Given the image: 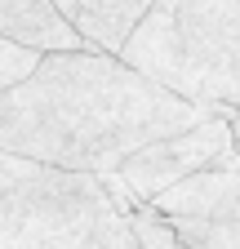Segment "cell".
<instances>
[{
    "instance_id": "1",
    "label": "cell",
    "mask_w": 240,
    "mask_h": 249,
    "mask_svg": "<svg viewBox=\"0 0 240 249\" xmlns=\"http://www.w3.org/2000/svg\"><path fill=\"white\" fill-rule=\"evenodd\" d=\"M218 111L165 89L107 49H53L0 93V147L85 174H116L129 156Z\"/></svg>"
},
{
    "instance_id": "2",
    "label": "cell",
    "mask_w": 240,
    "mask_h": 249,
    "mask_svg": "<svg viewBox=\"0 0 240 249\" xmlns=\"http://www.w3.org/2000/svg\"><path fill=\"white\" fill-rule=\"evenodd\" d=\"M120 58L205 107H240V0H152Z\"/></svg>"
},
{
    "instance_id": "3",
    "label": "cell",
    "mask_w": 240,
    "mask_h": 249,
    "mask_svg": "<svg viewBox=\"0 0 240 249\" xmlns=\"http://www.w3.org/2000/svg\"><path fill=\"white\" fill-rule=\"evenodd\" d=\"M120 200L107 174L0 147V249H103Z\"/></svg>"
},
{
    "instance_id": "4",
    "label": "cell",
    "mask_w": 240,
    "mask_h": 249,
    "mask_svg": "<svg viewBox=\"0 0 240 249\" xmlns=\"http://www.w3.org/2000/svg\"><path fill=\"white\" fill-rule=\"evenodd\" d=\"M214 165H240V147H236V129L227 111H209L187 129H173L156 142L138 147L125 165L116 169V178L125 182V192L138 200L160 196L165 187L183 182L187 174L214 169Z\"/></svg>"
},
{
    "instance_id": "5",
    "label": "cell",
    "mask_w": 240,
    "mask_h": 249,
    "mask_svg": "<svg viewBox=\"0 0 240 249\" xmlns=\"http://www.w3.org/2000/svg\"><path fill=\"white\" fill-rule=\"evenodd\" d=\"M0 36H14L22 45L53 49H80V31L63 18L53 0H0Z\"/></svg>"
},
{
    "instance_id": "6",
    "label": "cell",
    "mask_w": 240,
    "mask_h": 249,
    "mask_svg": "<svg viewBox=\"0 0 240 249\" xmlns=\"http://www.w3.org/2000/svg\"><path fill=\"white\" fill-rule=\"evenodd\" d=\"M63 18L80 31V40L89 49H107V53H120L134 36V14L125 9V0H53Z\"/></svg>"
},
{
    "instance_id": "7",
    "label": "cell",
    "mask_w": 240,
    "mask_h": 249,
    "mask_svg": "<svg viewBox=\"0 0 240 249\" xmlns=\"http://www.w3.org/2000/svg\"><path fill=\"white\" fill-rule=\"evenodd\" d=\"M169 218V213H165ZM187 249H240V223H214V218H169Z\"/></svg>"
},
{
    "instance_id": "8",
    "label": "cell",
    "mask_w": 240,
    "mask_h": 249,
    "mask_svg": "<svg viewBox=\"0 0 240 249\" xmlns=\"http://www.w3.org/2000/svg\"><path fill=\"white\" fill-rule=\"evenodd\" d=\"M40 58H45V49L22 45L14 36H0V93H9L14 85H22L27 76L40 67Z\"/></svg>"
},
{
    "instance_id": "9",
    "label": "cell",
    "mask_w": 240,
    "mask_h": 249,
    "mask_svg": "<svg viewBox=\"0 0 240 249\" xmlns=\"http://www.w3.org/2000/svg\"><path fill=\"white\" fill-rule=\"evenodd\" d=\"M103 249H142L138 245V236H134V227H129V218L120 213L116 223H111V231H107V240H103Z\"/></svg>"
},
{
    "instance_id": "10",
    "label": "cell",
    "mask_w": 240,
    "mask_h": 249,
    "mask_svg": "<svg viewBox=\"0 0 240 249\" xmlns=\"http://www.w3.org/2000/svg\"><path fill=\"white\" fill-rule=\"evenodd\" d=\"M125 9L134 14V22H142V14L152 9V0H125Z\"/></svg>"
},
{
    "instance_id": "11",
    "label": "cell",
    "mask_w": 240,
    "mask_h": 249,
    "mask_svg": "<svg viewBox=\"0 0 240 249\" xmlns=\"http://www.w3.org/2000/svg\"><path fill=\"white\" fill-rule=\"evenodd\" d=\"M231 129H236V138H240V107L231 111Z\"/></svg>"
},
{
    "instance_id": "12",
    "label": "cell",
    "mask_w": 240,
    "mask_h": 249,
    "mask_svg": "<svg viewBox=\"0 0 240 249\" xmlns=\"http://www.w3.org/2000/svg\"><path fill=\"white\" fill-rule=\"evenodd\" d=\"M236 147H240V138H236Z\"/></svg>"
}]
</instances>
